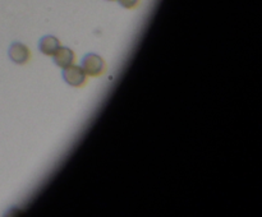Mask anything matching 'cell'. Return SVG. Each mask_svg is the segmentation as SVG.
<instances>
[{"mask_svg":"<svg viewBox=\"0 0 262 217\" xmlns=\"http://www.w3.org/2000/svg\"><path fill=\"white\" fill-rule=\"evenodd\" d=\"M82 69L84 70V73L87 74L91 78H97V77H101L102 74L106 71L107 64L104 59L100 55L95 53H89L83 56L81 63Z\"/></svg>","mask_w":262,"mask_h":217,"instance_id":"1","label":"cell"},{"mask_svg":"<svg viewBox=\"0 0 262 217\" xmlns=\"http://www.w3.org/2000/svg\"><path fill=\"white\" fill-rule=\"evenodd\" d=\"M61 76H63V79L66 81V83L74 87V88H82L89 82V76L84 73L82 66L74 65V64L64 68Z\"/></svg>","mask_w":262,"mask_h":217,"instance_id":"2","label":"cell"},{"mask_svg":"<svg viewBox=\"0 0 262 217\" xmlns=\"http://www.w3.org/2000/svg\"><path fill=\"white\" fill-rule=\"evenodd\" d=\"M8 55H9L10 60L14 61L15 64H27L31 60V50L26 45L20 42H13L10 45L9 50H8Z\"/></svg>","mask_w":262,"mask_h":217,"instance_id":"3","label":"cell"},{"mask_svg":"<svg viewBox=\"0 0 262 217\" xmlns=\"http://www.w3.org/2000/svg\"><path fill=\"white\" fill-rule=\"evenodd\" d=\"M53 59L54 63H55V65L58 66V68L64 69L67 68V66L73 65V64L76 63V54H74V51L72 50V49L60 46V47L58 49V51L53 55Z\"/></svg>","mask_w":262,"mask_h":217,"instance_id":"4","label":"cell"},{"mask_svg":"<svg viewBox=\"0 0 262 217\" xmlns=\"http://www.w3.org/2000/svg\"><path fill=\"white\" fill-rule=\"evenodd\" d=\"M60 46L61 43L60 41H59V38L51 35L43 36V37L38 41V49H40L41 53L46 56H53Z\"/></svg>","mask_w":262,"mask_h":217,"instance_id":"5","label":"cell"},{"mask_svg":"<svg viewBox=\"0 0 262 217\" xmlns=\"http://www.w3.org/2000/svg\"><path fill=\"white\" fill-rule=\"evenodd\" d=\"M125 9H136L141 4V0H117Z\"/></svg>","mask_w":262,"mask_h":217,"instance_id":"6","label":"cell"},{"mask_svg":"<svg viewBox=\"0 0 262 217\" xmlns=\"http://www.w3.org/2000/svg\"><path fill=\"white\" fill-rule=\"evenodd\" d=\"M109 2H114V0H109Z\"/></svg>","mask_w":262,"mask_h":217,"instance_id":"7","label":"cell"}]
</instances>
